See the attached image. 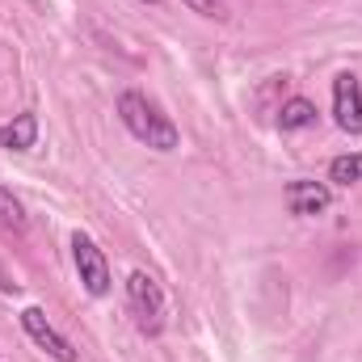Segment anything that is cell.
Masks as SVG:
<instances>
[{"mask_svg":"<svg viewBox=\"0 0 362 362\" xmlns=\"http://www.w3.org/2000/svg\"><path fill=\"white\" fill-rule=\"evenodd\" d=\"M21 325H25V333H30V337H34V341H38L55 362H76V350L68 346V337H59V333L47 325L42 308H25V312H21Z\"/></svg>","mask_w":362,"mask_h":362,"instance_id":"5b68a950","label":"cell"},{"mask_svg":"<svg viewBox=\"0 0 362 362\" xmlns=\"http://www.w3.org/2000/svg\"><path fill=\"white\" fill-rule=\"evenodd\" d=\"M329 202H333V189L320 185V181H291L286 185V206L299 219H312V215L329 211Z\"/></svg>","mask_w":362,"mask_h":362,"instance_id":"8992f818","label":"cell"},{"mask_svg":"<svg viewBox=\"0 0 362 362\" xmlns=\"http://www.w3.org/2000/svg\"><path fill=\"white\" fill-rule=\"evenodd\" d=\"M127 308H131L139 333L156 337V333L165 329V291H160V282H156L152 274L135 270L127 278Z\"/></svg>","mask_w":362,"mask_h":362,"instance_id":"7a4b0ae2","label":"cell"},{"mask_svg":"<svg viewBox=\"0 0 362 362\" xmlns=\"http://www.w3.org/2000/svg\"><path fill=\"white\" fill-rule=\"evenodd\" d=\"M72 257H76V274L85 282L89 295H105L110 291V266H105V253L97 249L89 232H76L72 236Z\"/></svg>","mask_w":362,"mask_h":362,"instance_id":"3957f363","label":"cell"},{"mask_svg":"<svg viewBox=\"0 0 362 362\" xmlns=\"http://www.w3.org/2000/svg\"><path fill=\"white\" fill-rule=\"evenodd\" d=\"M118 118H122V127L139 139V144H148V148H156V152H173L181 144L177 127L160 114V105L156 101H148L144 93H122L118 97Z\"/></svg>","mask_w":362,"mask_h":362,"instance_id":"6da1fadb","label":"cell"},{"mask_svg":"<svg viewBox=\"0 0 362 362\" xmlns=\"http://www.w3.org/2000/svg\"><path fill=\"white\" fill-rule=\"evenodd\" d=\"M329 181H337V185H354V181H362V152L337 156V160L329 165Z\"/></svg>","mask_w":362,"mask_h":362,"instance_id":"9c48e42d","label":"cell"},{"mask_svg":"<svg viewBox=\"0 0 362 362\" xmlns=\"http://www.w3.org/2000/svg\"><path fill=\"white\" fill-rule=\"evenodd\" d=\"M185 4H194V8H198L202 17H228V13H223V8H219L215 0H185Z\"/></svg>","mask_w":362,"mask_h":362,"instance_id":"8fae6325","label":"cell"},{"mask_svg":"<svg viewBox=\"0 0 362 362\" xmlns=\"http://www.w3.org/2000/svg\"><path fill=\"white\" fill-rule=\"evenodd\" d=\"M312 122H316V105H312L308 97L282 101V110H278V127H282V131H303V127H312Z\"/></svg>","mask_w":362,"mask_h":362,"instance_id":"ba28073f","label":"cell"},{"mask_svg":"<svg viewBox=\"0 0 362 362\" xmlns=\"http://www.w3.org/2000/svg\"><path fill=\"white\" fill-rule=\"evenodd\" d=\"M0 223L4 228H25V211H21V202L8 189H0Z\"/></svg>","mask_w":362,"mask_h":362,"instance_id":"30bf717a","label":"cell"},{"mask_svg":"<svg viewBox=\"0 0 362 362\" xmlns=\"http://www.w3.org/2000/svg\"><path fill=\"white\" fill-rule=\"evenodd\" d=\"M333 118L346 135H362V85L354 72H341L333 81Z\"/></svg>","mask_w":362,"mask_h":362,"instance_id":"277c9868","label":"cell"},{"mask_svg":"<svg viewBox=\"0 0 362 362\" xmlns=\"http://www.w3.org/2000/svg\"><path fill=\"white\" fill-rule=\"evenodd\" d=\"M34 144H38V118H34V114H17L8 127H0V148L30 152Z\"/></svg>","mask_w":362,"mask_h":362,"instance_id":"52a82bcc","label":"cell"}]
</instances>
